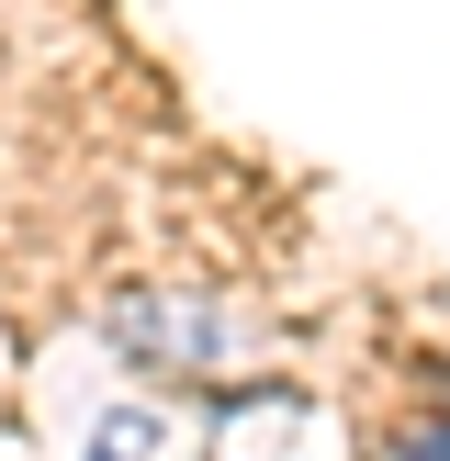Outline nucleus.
Wrapping results in <instances>:
<instances>
[{
    "label": "nucleus",
    "instance_id": "obj_1",
    "mask_svg": "<svg viewBox=\"0 0 450 461\" xmlns=\"http://www.w3.org/2000/svg\"><path fill=\"white\" fill-rule=\"evenodd\" d=\"M112 338L135 360H237V315L225 304H192V293H158V304H112Z\"/></svg>",
    "mask_w": 450,
    "mask_h": 461
},
{
    "label": "nucleus",
    "instance_id": "obj_2",
    "mask_svg": "<svg viewBox=\"0 0 450 461\" xmlns=\"http://www.w3.org/2000/svg\"><path fill=\"white\" fill-rule=\"evenodd\" d=\"M147 439H158L147 417H112V428H102V450H90V461H147Z\"/></svg>",
    "mask_w": 450,
    "mask_h": 461
},
{
    "label": "nucleus",
    "instance_id": "obj_3",
    "mask_svg": "<svg viewBox=\"0 0 450 461\" xmlns=\"http://www.w3.org/2000/svg\"><path fill=\"white\" fill-rule=\"evenodd\" d=\"M394 461H450V417H428V428H405Z\"/></svg>",
    "mask_w": 450,
    "mask_h": 461
}]
</instances>
